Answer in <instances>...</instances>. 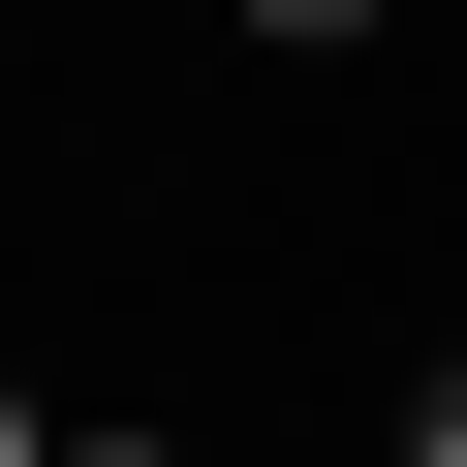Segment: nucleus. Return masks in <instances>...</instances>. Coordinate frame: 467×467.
Returning a JSON list of instances; mask_svg holds the SVG:
<instances>
[{
    "label": "nucleus",
    "instance_id": "f257e3e1",
    "mask_svg": "<svg viewBox=\"0 0 467 467\" xmlns=\"http://www.w3.org/2000/svg\"><path fill=\"white\" fill-rule=\"evenodd\" d=\"M32 467H187V436H32Z\"/></svg>",
    "mask_w": 467,
    "mask_h": 467
},
{
    "label": "nucleus",
    "instance_id": "f03ea898",
    "mask_svg": "<svg viewBox=\"0 0 467 467\" xmlns=\"http://www.w3.org/2000/svg\"><path fill=\"white\" fill-rule=\"evenodd\" d=\"M250 32H374V0H250Z\"/></svg>",
    "mask_w": 467,
    "mask_h": 467
},
{
    "label": "nucleus",
    "instance_id": "7ed1b4c3",
    "mask_svg": "<svg viewBox=\"0 0 467 467\" xmlns=\"http://www.w3.org/2000/svg\"><path fill=\"white\" fill-rule=\"evenodd\" d=\"M405 467H467V405H436V436H405Z\"/></svg>",
    "mask_w": 467,
    "mask_h": 467
}]
</instances>
